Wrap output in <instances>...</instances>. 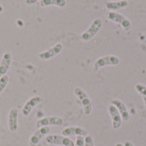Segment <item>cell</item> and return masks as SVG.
Returning <instances> with one entry per match:
<instances>
[{"label": "cell", "mask_w": 146, "mask_h": 146, "mask_svg": "<svg viewBox=\"0 0 146 146\" xmlns=\"http://www.w3.org/2000/svg\"><path fill=\"white\" fill-rule=\"evenodd\" d=\"M74 95L76 96V98L79 99V101L80 102L83 110H84V113L86 115H90L91 113L92 112V103L91 98H89L88 94L80 87H76L74 91Z\"/></svg>", "instance_id": "obj_1"}, {"label": "cell", "mask_w": 146, "mask_h": 146, "mask_svg": "<svg viewBox=\"0 0 146 146\" xmlns=\"http://www.w3.org/2000/svg\"><path fill=\"white\" fill-rule=\"evenodd\" d=\"M103 27V21L101 18H96L92 24L90 25V27L87 28V30H86L80 36V38L82 41L87 42L90 41L92 38H93L100 31V29Z\"/></svg>", "instance_id": "obj_2"}, {"label": "cell", "mask_w": 146, "mask_h": 146, "mask_svg": "<svg viewBox=\"0 0 146 146\" xmlns=\"http://www.w3.org/2000/svg\"><path fill=\"white\" fill-rule=\"evenodd\" d=\"M45 141L50 145L62 146H74V142L68 137L59 134H50L45 137Z\"/></svg>", "instance_id": "obj_3"}, {"label": "cell", "mask_w": 146, "mask_h": 146, "mask_svg": "<svg viewBox=\"0 0 146 146\" xmlns=\"http://www.w3.org/2000/svg\"><path fill=\"white\" fill-rule=\"evenodd\" d=\"M107 18L115 23L120 24L125 31H129L132 27L131 21L127 17H125L123 15H121L120 13H117L115 11H110L107 14Z\"/></svg>", "instance_id": "obj_4"}, {"label": "cell", "mask_w": 146, "mask_h": 146, "mask_svg": "<svg viewBox=\"0 0 146 146\" xmlns=\"http://www.w3.org/2000/svg\"><path fill=\"white\" fill-rule=\"evenodd\" d=\"M121 60L116 56H105L96 60L94 62V69L98 70L106 66H116L120 64Z\"/></svg>", "instance_id": "obj_5"}, {"label": "cell", "mask_w": 146, "mask_h": 146, "mask_svg": "<svg viewBox=\"0 0 146 146\" xmlns=\"http://www.w3.org/2000/svg\"><path fill=\"white\" fill-rule=\"evenodd\" d=\"M62 49H63V45L61 43H56V44L51 46L50 49L40 52L38 56L40 60H43V61L50 60V59L56 56L57 55H59L62 52Z\"/></svg>", "instance_id": "obj_6"}, {"label": "cell", "mask_w": 146, "mask_h": 146, "mask_svg": "<svg viewBox=\"0 0 146 146\" xmlns=\"http://www.w3.org/2000/svg\"><path fill=\"white\" fill-rule=\"evenodd\" d=\"M63 124V120L59 116H45L44 118L39 119L36 122V127L40 128L43 127H50V126H62Z\"/></svg>", "instance_id": "obj_7"}, {"label": "cell", "mask_w": 146, "mask_h": 146, "mask_svg": "<svg viewBox=\"0 0 146 146\" xmlns=\"http://www.w3.org/2000/svg\"><path fill=\"white\" fill-rule=\"evenodd\" d=\"M42 102H43V98L40 96H34V97L29 98L26 102V104H24V106L21 110L22 115L25 117L28 116L31 114L32 110H33V108H35L37 105L40 104Z\"/></svg>", "instance_id": "obj_8"}, {"label": "cell", "mask_w": 146, "mask_h": 146, "mask_svg": "<svg viewBox=\"0 0 146 146\" xmlns=\"http://www.w3.org/2000/svg\"><path fill=\"white\" fill-rule=\"evenodd\" d=\"M108 111L109 114L112 119V127L114 130H118L121 128V123H122V119L121 116L120 115V112L118 111V110L113 105L110 104L108 107Z\"/></svg>", "instance_id": "obj_9"}, {"label": "cell", "mask_w": 146, "mask_h": 146, "mask_svg": "<svg viewBox=\"0 0 146 146\" xmlns=\"http://www.w3.org/2000/svg\"><path fill=\"white\" fill-rule=\"evenodd\" d=\"M50 128L49 127H43L38 128V130L35 131L30 137V139H29L30 145L33 146L38 145L44 137L47 136L50 133Z\"/></svg>", "instance_id": "obj_10"}, {"label": "cell", "mask_w": 146, "mask_h": 146, "mask_svg": "<svg viewBox=\"0 0 146 146\" xmlns=\"http://www.w3.org/2000/svg\"><path fill=\"white\" fill-rule=\"evenodd\" d=\"M18 115L19 110L17 108H13L9 112L8 127L11 133H15L18 130Z\"/></svg>", "instance_id": "obj_11"}, {"label": "cell", "mask_w": 146, "mask_h": 146, "mask_svg": "<svg viewBox=\"0 0 146 146\" xmlns=\"http://www.w3.org/2000/svg\"><path fill=\"white\" fill-rule=\"evenodd\" d=\"M62 135L65 137L71 136H86L87 132L86 129L80 127H68L62 131Z\"/></svg>", "instance_id": "obj_12"}, {"label": "cell", "mask_w": 146, "mask_h": 146, "mask_svg": "<svg viewBox=\"0 0 146 146\" xmlns=\"http://www.w3.org/2000/svg\"><path fill=\"white\" fill-rule=\"evenodd\" d=\"M12 63V55L10 52H5L0 62V77L5 75Z\"/></svg>", "instance_id": "obj_13"}, {"label": "cell", "mask_w": 146, "mask_h": 146, "mask_svg": "<svg viewBox=\"0 0 146 146\" xmlns=\"http://www.w3.org/2000/svg\"><path fill=\"white\" fill-rule=\"evenodd\" d=\"M111 104H113L118 110V111L120 112V115L121 116V119L124 121H129L130 116H129L128 110L127 109V106L123 104L122 101H121L120 99H114V100H112Z\"/></svg>", "instance_id": "obj_14"}, {"label": "cell", "mask_w": 146, "mask_h": 146, "mask_svg": "<svg viewBox=\"0 0 146 146\" xmlns=\"http://www.w3.org/2000/svg\"><path fill=\"white\" fill-rule=\"evenodd\" d=\"M106 9L115 11L120 9H124L128 6L127 0H120V1H108L105 3Z\"/></svg>", "instance_id": "obj_15"}, {"label": "cell", "mask_w": 146, "mask_h": 146, "mask_svg": "<svg viewBox=\"0 0 146 146\" xmlns=\"http://www.w3.org/2000/svg\"><path fill=\"white\" fill-rule=\"evenodd\" d=\"M66 4H67L66 0H40L39 2V5L41 7H47V6L54 5V6H57L60 8H63L66 6Z\"/></svg>", "instance_id": "obj_16"}, {"label": "cell", "mask_w": 146, "mask_h": 146, "mask_svg": "<svg viewBox=\"0 0 146 146\" xmlns=\"http://www.w3.org/2000/svg\"><path fill=\"white\" fill-rule=\"evenodd\" d=\"M135 89L142 96V98L144 99V102H145V104L146 106V86L144 84L139 83V84H137L135 86Z\"/></svg>", "instance_id": "obj_17"}, {"label": "cell", "mask_w": 146, "mask_h": 146, "mask_svg": "<svg viewBox=\"0 0 146 146\" xmlns=\"http://www.w3.org/2000/svg\"><path fill=\"white\" fill-rule=\"evenodd\" d=\"M9 81V78L8 75H3L2 77H0V94L4 91V89L6 88V86H8Z\"/></svg>", "instance_id": "obj_18"}, {"label": "cell", "mask_w": 146, "mask_h": 146, "mask_svg": "<svg viewBox=\"0 0 146 146\" xmlns=\"http://www.w3.org/2000/svg\"><path fill=\"white\" fill-rule=\"evenodd\" d=\"M85 146H95L93 138L91 135H86L85 138Z\"/></svg>", "instance_id": "obj_19"}, {"label": "cell", "mask_w": 146, "mask_h": 146, "mask_svg": "<svg viewBox=\"0 0 146 146\" xmlns=\"http://www.w3.org/2000/svg\"><path fill=\"white\" fill-rule=\"evenodd\" d=\"M74 146H85V139L82 136H77Z\"/></svg>", "instance_id": "obj_20"}, {"label": "cell", "mask_w": 146, "mask_h": 146, "mask_svg": "<svg viewBox=\"0 0 146 146\" xmlns=\"http://www.w3.org/2000/svg\"><path fill=\"white\" fill-rule=\"evenodd\" d=\"M38 0H25V3L27 5H33L34 3H36Z\"/></svg>", "instance_id": "obj_21"}, {"label": "cell", "mask_w": 146, "mask_h": 146, "mask_svg": "<svg viewBox=\"0 0 146 146\" xmlns=\"http://www.w3.org/2000/svg\"><path fill=\"white\" fill-rule=\"evenodd\" d=\"M124 146H135L131 141H126L124 143Z\"/></svg>", "instance_id": "obj_22"}, {"label": "cell", "mask_w": 146, "mask_h": 146, "mask_svg": "<svg viewBox=\"0 0 146 146\" xmlns=\"http://www.w3.org/2000/svg\"><path fill=\"white\" fill-rule=\"evenodd\" d=\"M3 11V6L2 4H0V13H2Z\"/></svg>", "instance_id": "obj_23"}, {"label": "cell", "mask_w": 146, "mask_h": 146, "mask_svg": "<svg viewBox=\"0 0 146 146\" xmlns=\"http://www.w3.org/2000/svg\"><path fill=\"white\" fill-rule=\"evenodd\" d=\"M115 146H124V145H123L121 143H116V144H115Z\"/></svg>", "instance_id": "obj_24"}]
</instances>
